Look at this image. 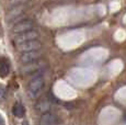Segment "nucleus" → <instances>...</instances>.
Instances as JSON below:
<instances>
[{
    "label": "nucleus",
    "mask_w": 126,
    "mask_h": 125,
    "mask_svg": "<svg viewBox=\"0 0 126 125\" xmlns=\"http://www.w3.org/2000/svg\"><path fill=\"white\" fill-rule=\"evenodd\" d=\"M45 87V80L42 76H36L29 82L28 93L31 99H36L41 95L43 89Z\"/></svg>",
    "instance_id": "f257e3e1"
},
{
    "label": "nucleus",
    "mask_w": 126,
    "mask_h": 125,
    "mask_svg": "<svg viewBox=\"0 0 126 125\" xmlns=\"http://www.w3.org/2000/svg\"><path fill=\"white\" fill-rule=\"evenodd\" d=\"M47 62L43 59H37L35 62H28L25 64L24 66L21 68V73L24 74V75H29V74H33V73H36L38 70H42L43 68H45Z\"/></svg>",
    "instance_id": "f03ea898"
},
{
    "label": "nucleus",
    "mask_w": 126,
    "mask_h": 125,
    "mask_svg": "<svg viewBox=\"0 0 126 125\" xmlns=\"http://www.w3.org/2000/svg\"><path fill=\"white\" fill-rule=\"evenodd\" d=\"M24 11H25V7L23 6H14L12 7L10 10L8 11V13H7V21H8L9 23L10 22H18V21L22 20V16H23V13Z\"/></svg>",
    "instance_id": "7ed1b4c3"
},
{
    "label": "nucleus",
    "mask_w": 126,
    "mask_h": 125,
    "mask_svg": "<svg viewBox=\"0 0 126 125\" xmlns=\"http://www.w3.org/2000/svg\"><path fill=\"white\" fill-rule=\"evenodd\" d=\"M38 36H40V33L37 32L36 30L32 29V30H29L25 31L23 33H19L14 36V43L16 45L21 44V43L24 42H28V41H32V40H37Z\"/></svg>",
    "instance_id": "20e7f679"
},
{
    "label": "nucleus",
    "mask_w": 126,
    "mask_h": 125,
    "mask_svg": "<svg viewBox=\"0 0 126 125\" xmlns=\"http://www.w3.org/2000/svg\"><path fill=\"white\" fill-rule=\"evenodd\" d=\"M43 46L42 42H40L38 40H32V41H28V42L21 43L18 44L16 47L20 50L21 53H25V52H31V50H37L41 49Z\"/></svg>",
    "instance_id": "39448f33"
},
{
    "label": "nucleus",
    "mask_w": 126,
    "mask_h": 125,
    "mask_svg": "<svg viewBox=\"0 0 126 125\" xmlns=\"http://www.w3.org/2000/svg\"><path fill=\"white\" fill-rule=\"evenodd\" d=\"M34 28V23L31 20H20L18 22L14 23L13 28H12V32L16 33V34H19V33H23L25 31L32 30Z\"/></svg>",
    "instance_id": "423d86ee"
},
{
    "label": "nucleus",
    "mask_w": 126,
    "mask_h": 125,
    "mask_svg": "<svg viewBox=\"0 0 126 125\" xmlns=\"http://www.w3.org/2000/svg\"><path fill=\"white\" fill-rule=\"evenodd\" d=\"M43 56V52L41 49L37 50H31V52H25L22 53V55L20 56V61L23 64H28V62H35L37 59H40Z\"/></svg>",
    "instance_id": "0eeeda50"
},
{
    "label": "nucleus",
    "mask_w": 126,
    "mask_h": 125,
    "mask_svg": "<svg viewBox=\"0 0 126 125\" xmlns=\"http://www.w3.org/2000/svg\"><path fill=\"white\" fill-rule=\"evenodd\" d=\"M56 116L50 112H46L41 115L38 125H56Z\"/></svg>",
    "instance_id": "6e6552de"
},
{
    "label": "nucleus",
    "mask_w": 126,
    "mask_h": 125,
    "mask_svg": "<svg viewBox=\"0 0 126 125\" xmlns=\"http://www.w3.org/2000/svg\"><path fill=\"white\" fill-rule=\"evenodd\" d=\"M50 108H52V103H50V101L47 100V99H42V100H40V101H38V102L35 104L36 111H38V112H41V113L49 112Z\"/></svg>",
    "instance_id": "1a4fd4ad"
},
{
    "label": "nucleus",
    "mask_w": 126,
    "mask_h": 125,
    "mask_svg": "<svg viewBox=\"0 0 126 125\" xmlns=\"http://www.w3.org/2000/svg\"><path fill=\"white\" fill-rule=\"evenodd\" d=\"M24 112H25V110H24V107L21 103H16L13 105V108H12V113L16 117H22L24 115Z\"/></svg>",
    "instance_id": "9d476101"
},
{
    "label": "nucleus",
    "mask_w": 126,
    "mask_h": 125,
    "mask_svg": "<svg viewBox=\"0 0 126 125\" xmlns=\"http://www.w3.org/2000/svg\"><path fill=\"white\" fill-rule=\"evenodd\" d=\"M9 74V65L3 59H0V76L6 77Z\"/></svg>",
    "instance_id": "9b49d317"
},
{
    "label": "nucleus",
    "mask_w": 126,
    "mask_h": 125,
    "mask_svg": "<svg viewBox=\"0 0 126 125\" xmlns=\"http://www.w3.org/2000/svg\"><path fill=\"white\" fill-rule=\"evenodd\" d=\"M31 0H9V4L11 7L14 6H23V4H26L28 2H30Z\"/></svg>",
    "instance_id": "f8f14e48"
},
{
    "label": "nucleus",
    "mask_w": 126,
    "mask_h": 125,
    "mask_svg": "<svg viewBox=\"0 0 126 125\" xmlns=\"http://www.w3.org/2000/svg\"><path fill=\"white\" fill-rule=\"evenodd\" d=\"M4 93H6V91H4V89L0 86V100L2 99V98L4 97Z\"/></svg>",
    "instance_id": "ddd939ff"
},
{
    "label": "nucleus",
    "mask_w": 126,
    "mask_h": 125,
    "mask_svg": "<svg viewBox=\"0 0 126 125\" xmlns=\"http://www.w3.org/2000/svg\"><path fill=\"white\" fill-rule=\"evenodd\" d=\"M0 125H4V120L1 115H0Z\"/></svg>",
    "instance_id": "4468645a"
},
{
    "label": "nucleus",
    "mask_w": 126,
    "mask_h": 125,
    "mask_svg": "<svg viewBox=\"0 0 126 125\" xmlns=\"http://www.w3.org/2000/svg\"><path fill=\"white\" fill-rule=\"evenodd\" d=\"M21 125H29V123H28L26 121H23V122H22V124H21Z\"/></svg>",
    "instance_id": "2eb2a0df"
}]
</instances>
